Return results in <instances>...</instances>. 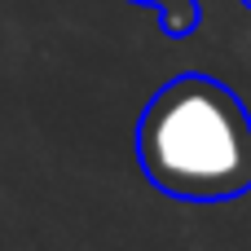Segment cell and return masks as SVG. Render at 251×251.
Here are the masks:
<instances>
[{"mask_svg":"<svg viewBox=\"0 0 251 251\" xmlns=\"http://www.w3.org/2000/svg\"><path fill=\"white\" fill-rule=\"evenodd\" d=\"M137 159L172 199H238L251 190V115L225 84L181 75L141 110Z\"/></svg>","mask_w":251,"mask_h":251,"instance_id":"obj_1","label":"cell"},{"mask_svg":"<svg viewBox=\"0 0 251 251\" xmlns=\"http://www.w3.org/2000/svg\"><path fill=\"white\" fill-rule=\"evenodd\" d=\"M150 9H159V22L172 31V35H185L194 22H199V4L194 0H141Z\"/></svg>","mask_w":251,"mask_h":251,"instance_id":"obj_2","label":"cell"}]
</instances>
